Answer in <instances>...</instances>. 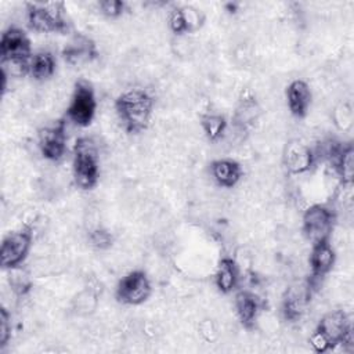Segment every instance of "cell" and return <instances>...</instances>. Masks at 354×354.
Here are the masks:
<instances>
[{"mask_svg": "<svg viewBox=\"0 0 354 354\" xmlns=\"http://www.w3.org/2000/svg\"><path fill=\"white\" fill-rule=\"evenodd\" d=\"M75 183L82 189H93L100 178V162L94 144L86 137L76 140L72 158Z\"/></svg>", "mask_w": 354, "mask_h": 354, "instance_id": "cell-5", "label": "cell"}, {"mask_svg": "<svg viewBox=\"0 0 354 354\" xmlns=\"http://www.w3.org/2000/svg\"><path fill=\"white\" fill-rule=\"evenodd\" d=\"M32 44L28 35L15 26L6 29L0 39V59L1 69H8L15 76L29 73L32 59Z\"/></svg>", "mask_w": 354, "mask_h": 354, "instance_id": "cell-3", "label": "cell"}, {"mask_svg": "<svg viewBox=\"0 0 354 354\" xmlns=\"http://www.w3.org/2000/svg\"><path fill=\"white\" fill-rule=\"evenodd\" d=\"M115 111L127 133H141L151 122L153 111L152 97L140 88H131L115 100Z\"/></svg>", "mask_w": 354, "mask_h": 354, "instance_id": "cell-2", "label": "cell"}, {"mask_svg": "<svg viewBox=\"0 0 354 354\" xmlns=\"http://www.w3.org/2000/svg\"><path fill=\"white\" fill-rule=\"evenodd\" d=\"M310 288H301L297 290L296 288H290L286 290L283 300H282V315L289 322L299 321L304 311L306 304L310 299Z\"/></svg>", "mask_w": 354, "mask_h": 354, "instance_id": "cell-19", "label": "cell"}, {"mask_svg": "<svg viewBox=\"0 0 354 354\" xmlns=\"http://www.w3.org/2000/svg\"><path fill=\"white\" fill-rule=\"evenodd\" d=\"M33 243V231L30 227H24L8 232L1 242V267L12 270L19 267L28 257Z\"/></svg>", "mask_w": 354, "mask_h": 354, "instance_id": "cell-7", "label": "cell"}, {"mask_svg": "<svg viewBox=\"0 0 354 354\" xmlns=\"http://www.w3.org/2000/svg\"><path fill=\"white\" fill-rule=\"evenodd\" d=\"M210 173L214 181L223 188L235 187L243 176L242 166L234 159H217L210 163Z\"/></svg>", "mask_w": 354, "mask_h": 354, "instance_id": "cell-18", "label": "cell"}, {"mask_svg": "<svg viewBox=\"0 0 354 354\" xmlns=\"http://www.w3.org/2000/svg\"><path fill=\"white\" fill-rule=\"evenodd\" d=\"M335 224V213L325 205H311L303 214V234L313 243L330 238Z\"/></svg>", "mask_w": 354, "mask_h": 354, "instance_id": "cell-9", "label": "cell"}, {"mask_svg": "<svg viewBox=\"0 0 354 354\" xmlns=\"http://www.w3.org/2000/svg\"><path fill=\"white\" fill-rule=\"evenodd\" d=\"M286 102L290 113L297 118L303 119L307 116L310 105H311V90L307 82L301 79H296L290 82L286 87Z\"/></svg>", "mask_w": 354, "mask_h": 354, "instance_id": "cell-15", "label": "cell"}, {"mask_svg": "<svg viewBox=\"0 0 354 354\" xmlns=\"http://www.w3.org/2000/svg\"><path fill=\"white\" fill-rule=\"evenodd\" d=\"M324 158L330 163L344 185H351L354 176V147L351 142L342 144L329 141L322 148Z\"/></svg>", "mask_w": 354, "mask_h": 354, "instance_id": "cell-10", "label": "cell"}, {"mask_svg": "<svg viewBox=\"0 0 354 354\" xmlns=\"http://www.w3.org/2000/svg\"><path fill=\"white\" fill-rule=\"evenodd\" d=\"M11 337V317L6 307L0 308V350H3Z\"/></svg>", "mask_w": 354, "mask_h": 354, "instance_id": "cell-26", "label": "cell"}, {"mask_svg": "<svg viewBox=\"0 0 354 354\" xmlns=\"http://www.w3.org/2000/svg\"><path fill=\"white\" fill-rule=\"evenodd\" d=\"M62 57L69 65H83L95 59L98 57V51L95 43L90 37L77 33L69 43L65 44Z\"/></svg>", "mask_w": 354, "mask_h": 354, "instance_id": "cell-14", "label": "cell"}, {"mask_svg": "<svg viewBox=\"0 0 354 354\" xmlns=\"http://www.w3.org/2000/svg\"><path fill=\"white\" fill-rule=\"evenodd\" d=\"M95 111L97 100L91 83L84 79L77 80L66 108V118L79 127H87L91 124Z\"/></svg>", "mask_w": 354, "mask_h": 354, "instance_id": "cell-6", "label": "cell"}, {"mask_svg": "<svg viewBox=\"0 0 354 354\" xmlns=\"http://www.w3.org/2000/svg\"><path fill=\"white\" fill-rule=\"evenodd\" d=\"M308 343L315 353H326L353 343V326L348 315L343 310L326 313L317 324L314 332L308 337Z\"/></svg>", "mask_w": 354, "mask_h": 354, "instance_id": "cell-1", "label": "cell"}, {"mask_svg": "<svg viewBox=\"0 0 354 354\" xmlns=\"http://www.w3.org/2000/svg\"><path fill=\"white\" fill-rule=\"evenodd\" d=\"M26 17L30 29L40 33H65L69 29L65 3H26Z\"/></svg>", "mask_w": 354, "mask_h": 354, "instance_id": "cell-4", "label": "cell"}, {"mask_svg": "<svg viewBox=\"0 0 354 354\" xmlns=\"http://www.w3.org/2000/svg\"><path fill=\"white\" fill-rule=\"evenodd\" d=\"M66 130L65 120H58L51 126H46L39 131V149L47 160L58 162L66 152Z\"/></svg>", "mask_w": 354, "mask_h": 354, "instance_id": "cell-11", "label": "cell"}, {"mask_svg": "<svg viewBox=\"0 0 354 354\" xmlns=\"http://www.w3.org/2000/svg\"><path fill=\"white\" fill-rule=\"evenodd\" d=\"M203 22L199 10L192 7H180L170 12L169 28L174 35H184L196 30Z\"/></svg>", "mask_w": 354, "mask_h": 354, "instance_id": "cell-17", "label": "cell"}, {"mask_svg": "<svg viewBox=\"0 0 354 354\" xmlns=\"http://www.w3.org/2000/svg\"><path fill=\"white\" fill-rule=\"evenodd\" d=\"M151 293L152 286L147 272L142 270H134L118 282L115 297L122 304L140 306L149 299Z\"/></svg>", "mask_w": 354, "mask_h": 354, "instance_id": "cell-8", "label": "cell"}, {"mask_svg": "<svg viewBox=\"0 0 354 354\" xmlns=\"http://www.w3.org/2000/svg\"><path fill=\"white\" fill-rule=\"evenodd\" d=\"M261 304L259 297L250 290H239L235 295V310L239 322L246 329H253Z\"/></svg>", "mask_w": 354, "mask_h": 354, "instance_id": "cell-16", "label": "cell"}, {"mask_svg": "<svg viewBox=\"0 0 354 354\" xmlns=\"http://www.w3.org/2000/svg\"><path fill=\"white\" fill-rule=\"evenodd\" d=\"M98 8L108 18H119L124 12L126 4L122 0H102L98 3Z\"/></svg>", "mask_w": 354, "mask_h": 354, "instance_id": "cell-25", "label": "cell"}, {"mask_svg": "<svg viewBox=\"0 0 354 354\" xmlns=\"http://www.w3.org/2000/svg\"><path fill=\"white\" fill-rule=\"evenodd\" d=\"M336 261V253L329 239L319 241L313 243L310 253V268H311V282L321 281L325 275H328Z\"/></svg>", "mask_w": 354, "mask_h": 354, "instance_id": "cell-12", "label": "cell"}, {"mask_svg": "<svg viewBox=\"0 0 354 354\" xmlns=\"http://www.w3.org/2000/svg\"><path fill=\"white\" fill-rule=\"evenodd\" d=\"M55 72V59L51 53L40 51L36 53L29 65V73L36 80H46Z\"/></svg>", "mask_w": 354, "mask_h": 354, "instance_id": "cell-22", "label": "cell"}, {"mask_svg": "<svg viewBox=\"0 0 354 354\" xmlns=\"http://www.w3.org/2000/svg\"><path fill=\"white\" fill-rule=\"evenodd\" d=\"M88 241L91 242V245L97 249H108L112 246L113 243V236L108 230L104 228H95L90 232L88 235Z\"/></svg>", "mask_w": 354, "mask_h": 354, "instance_id": "cell-24", "label": "cell"}, {"mask_svg": "<svg viewBox=\"0 0 354 354\" xmlns=\"http://www.w3.org/2000/svg\"><path fill=\"white\" fill-rule=\"evenodd\" d=\"M238 281H239V268L236 261L232 257H223L218 261V266L214 274V283L217 289L221 293L228 295L236 288Z\"/></svg>", "mask_w": 354, "mask_h": 354, "instance_id": "cell-21", "label": "cell"}, {"mask_svg": "<svg viewBox=\"0 0 354 354\" xmlns=\"http://www.w3.org/2000/svg\"><path fill=\"white\" fill-rule=\"evenodd\" d=\"M259 115H260V106L256 98L250 94L243 95L242 98H239V102L235 109V115H234L235 127L241 133L249 131V129H252L254 123L259 120Z\"/></svg>", "mask_w": 354, "mask_h": 354, "instance_id": "cell-20", "label": "cell"}, {"mask_svg": "<svg viewBox=\"0 0 354 354\" xmlns=\"http://www.w3.org/2000/svg\"><path fill=\"white\" fill-rule=\"evenodd\" d=\"M315 162V155L310 147L300 141H290L283 153V165L290 174L308 171Z\"/></svg>", "mask_w": 354, "mask_h": 354, "instance_id": "cell-13", "label": "cell"}, {"mask_svg": "<svg viewBox=\"0 0 354 354\" xmlns=\"http://www.w3.org/2000/svg\"><path fill=\"white\" fill-rule=\"evenodd\" d=\"M201 126L209 141H217L227 129V120L220 113L207 112L201 116Z\"/></svg>", "mask_w": 354, "mask_h": 354, "instance_id": "cell-23", "label": "cell"}]
</instances>
